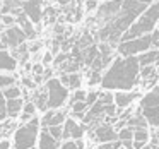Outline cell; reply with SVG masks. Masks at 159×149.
<instances>
[{
  "label": "cell",
  "instance_id": "6da1fadb",
  "mask_svg": "<svg viewBox=\"0 0 159 149\" xmlns=\"http://www.w3.org/2000/svg\"><path fill=\"white\" fill-rule=\"evenodd\" d=\"M139 65L137 55L118 57L113 60L111 67L101 77V86L104 89L130 91L139 84Z\"/></svg>",
  "mask_w": 159,
  "mask_h": 149
},
{
  "label": "cell",
  "instance_id": "7a4b0ae2",
  "mask_svg": "<svg viewBox=\"0 0 159 149\" xmlns=\"http://www.w3.org/2000/svg\"><path fill=\"white\" fill-rule=\"evenodd\" d=\"M147 7L145 4L139 0H123L120 11L116 12L113 19L99 28V36L104 41L110 43H120V38L125 31L132 26V22L140 16V12Z\"/></svg>",
  "mask_w": 159,
  "mask_h": 149
},
{
  "label": "cell",
  "instance_id": "3957f363",
  "mask_svg": "<svg viewBox=\"0 0 159 149\" xmlns=\"http://www.w3.org/2000/svg\"><path fill=\"white\" fill-rule=\"evenodd\" d=\"M157 21H159V0H154L151 5H147V7L140 12V16L132 22L130 28L121 35L120 41H125V40H132V38H137V36L152 33L156 29V26H157Z\"/></svg>",
  "mask_w": 159,
  "mask_h": 149
},
{
  "label": "cell",
  "instance_id": "277c9868",
  "mask_svg": "<svg viewBox=\"0 0 159 149\" xmlns=\"http://www.w3.org/2000/svg\"><path fill=\"white\" fill-rule=\"evenodd\" d=\"M38 135H39V120L31 117L28 122H24V125L16 128L14 149H29L33 146H36Z\"/></svg>",
  "mask_w": 159,
  "mask_h": 149
},
{
  "label": "cell",
  "instance_id": "5b68a950",
  "mask_svg": "<svg viewBox=\"0 0 159 149\" xmlns=\"http://www.w3.org/2000/svg\"><path fill=\"white\" fill-rule=\"evenodd\" d=\"M139 111L144 115L147 125L159 127V86H156L151 93H147L142 98Z\"/></svg>",
  "mask_w": 159,
  "mask_h": 149
},
{
  "label": "cell",
  "instance_id": "8992f818",
  "mask_svg": "<svg viewBox=\"0 0 159 149\" xmlns=\"http://www.w3.org/2000/svg\"><path fill=\"white\" fill-rule=\"evenodd\" d=\"M149 48H154L152 46V33H147V35H142V36H137V38L125 40V41L118 43V52L123 57L139 55V53L145 52Z\"/></svg>",
  "mask_w": 159,
  "mask_h": 149
},
{
  "label": "cell",
  "instance_id": "52a82bcc",
  "mask_svg": "<svg viewBox=\"0 0 159 149\" xmlns=\"http://www.w3.org/2000/svg\"><path fill=\"white\" fill-rule=\"evenodd\" d=\"M46 94H48V108H60L65 105L69 98V87L63 86L60 79L53 77L46 82Z\"/></svg>",
  "mask_w": 159,
  "mask_h": 149
},
{
  "label": "cell",
  "instance_id": "ba28073f",
  "mask_svg": "<svg viewBox=\"0 0 159 149\" xmlns=\"http://www.w3.org/2000/svg\"><path fill=\"white\" fill-rule=\"evenodd\" d=\"M121 2H123V0H110V2H104L101 7H98L96 21H98V24H99V28L104 26L110 19H113L115 16H116V12L120 11V7H121Z\"/></svg>",
  "mask_w": 159,
  "mask_h": 149
},
{
  "label": "cell",
  "instance_id": "9c48e42d",
  "mask_svg": "<svg viewBox=\"0 0 159 149\" xmlns=\"http://www.w3.org/2000/svg\"><path fill=\"white\" fill-rule=\"evenodd\" d=\"M93 139L98 142H111L118 139V132L111 123L103 122V123H98V127L93 130Z\"/></svg>",
  "mask_w": 159,
  "mask_h": 149
},
{
  "label": "cell",
  "instance_id": "30bf717a",
  "mask_svg": "<svg viewBox=\"0 0 159 149\" xmlns=\"http://www.w3.org/2000/svg\"><path fill=\"white\" fill-rule=\"evenodd\" d=\"M26 40L28 38H26L24 31H22L19 26H12V28H9L7 31L2 35V41H4V45L11 46V48H16V46L22 45Z\"/></svg>",
  "mask_w": 159,
  "mask_h": 149
},
{
  "label": "cell",
  "instance_id": "8fae6325",
  "mask_svg": "<svg viewBox=\"0 0 159 149\" xmlns=\"http://www.w3.org/2000/svg\"><path fill=\"white\" fill-rule=\"evenodd\" d=\"M84 128L82 125H79L74 118H65L63 120V135L62 139H72V141H75V139H80L84 135Z\"/></svg>",
  "mask_w": 159,
  "mask_h": 149
},
{
  "label": "cell",
  "instance_id": "7c38bea8",
  "mask_svg": "<svg viewBox=\"0 0 159 149\" xmlns=\"http://www.w3.org/2000/svg\"><path fill=\"white\" fill-rule=\"evenodd\" d=\"M22 12L33 22H39L41 21V0H26L22 4Z\"/></svg>",
  "mask_w": 159,
  "mask_h": 149
},
{
  "label": "cell",
  "instance_id": "4fadbf2b",
  "mask_svg": "<svg viewBox=\"0 0 159 149\" xmlns=\"http://www.w3.org/2000/svg\"><path fill=\"white\" fill-rule=\"evenodd\" d=\"M139 96L137 91H118V93L113 94V101L116 105V110H125L132 105V101Z\"/></svg>",
  "mask_w": 159,
  "mask_h": 149
},
{
  "label": "cell",
  "instance_id": "5bb4252c",
  "mask_svg": "<svg viewBox=\"0 0 159 149\" xmlns=\"http://www.w3.org/2000/svg\"><path fill=\"white\" fill-rule=\"evenodd\" d=\"M58 147H60L58 139L53 137L46 127H41V132L38 135V149H58Z\"/></svg>",
  "mask_w": 159,
  "mask_h": 149
},
{
  "label": "cell",
  "instance_id": "9a60e30c",
  "mask_svg": "<svg viewBox=\"0 0 159 149\" xmlns=\"http://www.w3.org/2000/svg\"><path fill=\"white\" fill-rule=\"evenodd\" d=\"M65 120V113L63 111H58V108H52L45 113V117L41 118V127H50V125H58V123H63Z\"/></svg>",
  "mask_w": 159,
  "mask_h": 149
},
{
  "label": "cell",
  "instance_id": "2e32d148",
  "mask_svg": "<svg viewBox=\"0 0 159 149\" xmlns=\"http://www.w3.org/2000/svg\"><path fill=\"white\" fill-rule=\"evenodd\" d=\"M22 98H12V100H5V110H7V117L17 118L22 111Z\"/></svg>",
  "mask_w": 159,
  "mask_h": 149
},
{
  "label": "cell",
  "instance_id": "e0dca14e",
  "mask_svg": "<svg viewBox=\"0 0 159 149\" xmlns=\"http://www.w3.org/2000/svg\"><path fill=\"white\" fill-rule=\"evenodd\" d=\"M157 57H159V50L157 48H149L145 52L139 53L137 55V62L140 67L144 65H151V63H156L157 62Z\"/></svg>",
  "mask_w": 159,
  "mask_h": 149
},
{
  "label": "cell",
  "instance_id": "ac0fdd59",
  "mask_svg": "<svg viewBox=\"0 0 159 149\" xmlns=\"http://www.w3.org/2000/svg\"><path fill=\"white\" fill-rule=\"evenodd\" d=\"M16 21L19 22V28L22 29V31H24V35H26V38H34V28H33V21L31 19L28 17V16L24 14V12H21V14H17V19H16Z\"/></svg>",
  "mask_w": 159,
  "mask_h": 149
},
{
  "label": "cell",
  "instance_id": "d6986e66",
  "mask_svg": "<svg viewBox=\"0 0 159 149\" xmlns=\"http://www.w3.org/2000/svg\"><path fill=\"white\" fill-rule=\"evenodd\" d=\"M17 67V60L11 55L9 52L0 50V70H16Z\"/></svg>",
  "mask_w": 159,
  "mask_h": 149
},
{
  "label": "cell",
  "instance_id": "ffe728a7",
  "mask_svg": "<svg viewBox=\"0 0 159 149\" xmlns=\"http://www.w3.org/2000/svg\"><path fill=\"white\" fill-rule=\"evenodd\" d=\"M125 123L130 128H147V122H145L144 115H142L140 111H139L137 115H130V118H128Z\"/></svg>",
  "mask_w": 159,
  "mask_h": 149
},
{
  "label": "cell",
  "instance_id": "44dd1931",
  "mask_svg": "<svg viewBox=\"0 0 159 149\" xmlns=\"http://www.w3.org/2000/svg\"><path fill=\"white\" fill-rule=\"evenodd\" d=\"M139 77H142L144 81H154L157 79L156 77V65L151 63V65H144L139 69Z\"/></svg>",
  "mask_w": 159,
  "mask_h": 149
},
{
  "label": "cell",
  "instance_id": "7402d4cb",
  "mask_svg": "<svg viewBox=\"0 0 159 149\" xmlns=\"http://www.w3.org/2000/svg\"><path fill=\"white\" fill-rule=\"evenodd\" d=\"M36 105L33 103V101H28V103H24L22 105V115H21V120L22 122H28L31 117H34V113H36Z\"/></svg>",
  "mask_w": 159,
  "mask_h": 149
},
{
  "label": "cell",
  "instance_id": "603a6c76",
  "mask_svg": "<svg viewBox=\"0 0 159 149\" xmlns=\"http://www.w3.org/2000/svg\"><path fill=\"white\" fill-rule=\"evenodd\" d=\"M33 103L36 105V108H39V110H43V111L48 110V94H46V91H45V93H38V94H36Z\"/></svg>",
  "mask_w": 159,
  "mask_h": 149
},
{
  "label": "cell",
  "instance_id": "cb8c5ba5",
  "mask_svg": "<svg viewBox=\"0 0 159 149\" xmlns=\"http://www.w3.org/2000/svg\"><path fill=\"white\" fill-rule=\"evenodd\" d=\"M98 53H99V52H98L96 46H89V48H86L82 52V62L87 63V65H89V63H93V60L98 57Z\"/></svg>",
  "mask_w": 159,
  "mask_h": 149
},
{
  "label": "cell",
  "instance_id": "d4e9b609",
  "mask_svg": "<svg viewBox=\"0 0 159 149\" xmlns=\"http://www.w3.org/2000/svg\"><path fill=\"white\" fill-rule=\"evenodd\" d=\"M4 98L5 100H12V98H21V94H22V91L19 89L16 84H12V86H9V87H4Z\"/></svg>",
  "mask_w": 159,
  "mask_h": 149
},
{
  "label": "cell",
  "instance_id": "484cf974",
  "mask_svg": "<svg viewBox=\"0 0 159 149\" xmlns=\"http://www.w3.org/2000/svg\"><path fill=\"white\" fill-rule=\"evenodd\" d=\"M116 132H118V139L120 141H130V139H134V130L130 127H121Z\"/></svg>",
  "mask_w": 159,
  "mask_h": 149
},
{
  "label": "cell",
  "instance_id": "4316f807",
  "mask_svg": "<svg viewBox=\"0 0 159 149\" xmlns=\"http://www.w3.org/2000/svg\"><path fill=\"white\" fill-rule=\"evenodd\" d=\"M132 130H134V141H142V142L149 141L147 128H132Z\"/></svg>",
  "mask_w": 159,
  "mask_h": 149
},
{
  "label": "cell",
  "instance_id": "83f0119b",
  "mask_svg": "<svg viewBox=\"0 0 159 149\" xmlns=\"http://www.w3.org/2000/svg\"><path fill=\"white\" fill-rule=\"evenodd\" d=\"M48 128V132L53 135L55 139H58V141H62V135H63V123H58V125H50V127H46Z\"/></svg>",
  "mask_w": 159,
  "mask_h": 149
},
{
  "label": "cell",
  "instance_id": "f1b7e54d",
  "mask_svg": "<svg viewBox=\"0 0 159 149\" xmlns=\"http://www.w3.org/2000/svg\"><path fill=\"white\" fill-rule=\"evenodd\" d=\"M16 84V76H2L0 74V89H4V87H9Z\"/></svg>",
  "mask_w": 159,
  "mask_h": 149
},
{
  "label": "cell",
  "instance_id": "f546056e",
  "mask_svg": "<svg viewBox=\"0 0 159 149\" xmlns=\"http://www.w3.org/2000/svg\"><path fill=\"white\" fill-rule=\"evenodd\" d=\"M121 146V141L116 139V141H111V142H101L96 149H118Z\"/></svg>",
  "mask_w": 159,
  "mask_h": 149
},
{
  "label": "cell",
  "instance_id": "4dcf8cb0",
  "mask_svg": "<svg viewBox=\"0 0 159 149\" xmlns=\"http://www.w3.org/2000/svg\"><path fill=\"white\" fill-rule=\"evenodd\" d=\"M82 100H86V91H80V87H79V89L74 91V94L70 96V101H69V103L74 105V103H77V101H82Z\"/></svg>",
  "mask_w": 159,
  "mask_h": 149
},
{
  "label": "cell",
  "instance_id": "1f68e13d",
  "mask_svg": "<svg viewBox=\"0 0 159 149\" xmlns=\"http://www.w3.org/2000/svg\"><path fill=\"white\" fill-rule=\"evenodd\" d=\"M7 118V110H5V98L4 93L0 91V122H4Z\"/></svg>",
  "mask_w": 159,
  "mask_h": 149
},
{
  "label": "cell",
  "instance_id": "d6a6232c",
  "mask_svg": "<svg viewBox=\"0 0 159 149\" xmlns=\"http://www.w3.org/2000/svg\"><path fill=\"white\" fill-rule=\"evenodd\" d=\"M101 70H93V74H91V79H89V84L91 86H94V84H99L101 82Z\"/></svg>",
  "mask_w": 159,
  "mask_h": 149
},
{
  "label": "cell",
  "instance_id": "836d02e7",
  "mask_svg": "<svg viewBox=\"0 0 159 149\" xmlns=\"http://www.w3.org/2000/svg\"><path fill=\"white\" fill-rule=\"evenodd\" d=\"M60 149H79V147L75 146V142H74L72 139H67L63 144H60Z\"/></svg>",
  "mask_w": 159,
  "mask_h": 149
},
{
  "label": "cell",
  "instance_id": "e575fe53",
  "mask_svg": "<svg viewBox=\"0 0 159 149\" xmlns=\"http://www.w3.org/2000/svg\"><path fill=\"white\" fill-rule=\"evenodd\" d=\"M2 22H4V24H7V26H11V24H14V22H16V19H14V16L4 14V16H2Z\"/></svg>",
  "mask_w": 159,
  "mask_h": 149
},
{
  "label": "cell",
  "instance_id": "d590c367",
  "mask_svg": "<svg viewBox=\"0 0 159 149\" xmlns=\"http://www.w3.org/2000/svg\"><path fill=\"white\" fill-rule=\"evenodd\" d=\"M31 69H33V72H34V76H41V74L45 72V69H43L41 63H34V65H33Z\"/></svg>",
  "mask_w": 159,
  "mask_h": 149
},
{
  "label": "cell",
  "instance_id": "8d00e7d4",
  "mask_svg": "<svg viewBox=\"0 0 159 149\" xmlns=\"http://www.w3.org/2000/svg\"><path fill=\"white\" fill-rule=\"evenodd\" d=\"M22 84H24L26 87H29V89H34L36 87V82L33 79H29V77H24V79H22Z\"/></svg>",
  "mask_w": 159,
  "mask_h": 149
},
{
  "label": "cell",
  "instance_id": "74e56055",
  "mask_svg": "<svg viewBox=\"0 0 159 149\" xmlns=\"http://www.w3.org/2000/svg\"><path fill=\"white\" fill-rule=\"evenodd\" d=\"M86 7L87 11H94V9H98V2L96 0H86Z\"/></svg>",
  "mask_w": 159,
  "mask_h": 149
},
{
  "label": "cell",
  "instance_id": "f35d334b",
  "mask_svg": "<svg viewBox=\"0 0 159 149\" xmlns=\"http://www.w3.org/2000/svg\"><path fill=\"white\" fill-rule=\"evenodd\" d=\"M121 146L125 149H134V139H130V141H121Z\"/></svg>",
  "mask_w": 159,
  "mask_h": 149
},
{
  "label": "cell",
  "instance_id": "ab89813d",
  "mask_svg": "<svg viewBox=\"0 0 159 149\" xmlns=\"http://www.w3.org/2000/svg\"><path fill=\"white\" fill-rule=\"evenodd\" d=\"M69 58V55H67V53H62V55H58L55 58V63H60V62H63V60H67Z\"/></svg>",
  "mask_w": 159,
  "mask_h": 149
},
{
  "label": "cell",
  "instance_id": "60d3db41",
  "mask_svg": "<svg viewBox=\"0 0 159 149\" xmlns=\"http://www.w3.org/2000/svg\"><path fill=\"white\" fill-rule=\"evenodd\" d=\"M0 149H11V142L9 141H0Z\"/></svg>",
  "mask_w": 159,
  "mask_h": 149
},
{
  "label": "cell",
  "instance_id": "b9f144b4",
  "mask_svg": "<svg viewBox=\"0 0 159 149\" xmlns=\"http://www.w3.org/2000/svg\"><path fill=\"white\" fill-rule=\"evenodd\" d=\"M74 142H75V146H77L79 149H84V141H82V137H80V139H75Z\"/></svg>",
  "mask_w": 159,
  "mask_h": 149
},
{
  "label": "cell",
  "instance_id": "7bdbcfd3",
  "mask_svg": "<svg viewBox=\"0 0 159 149\" xmlns=\"http://www.w3.org/2000/svg\"><path fill=\"white\" fill-rule=\"evenodd\" d=\"M144 144L145 142H142V141H134V149H140Z\"/></svg>",
  "mask_w": 159,
  "mask_h": 149
},
{
  "label": "cell",
  "instance_id": "ee69618b",
  "mask_svg": "<svg viewBox=\"0 0 159 149\" xmlns=\"http://www.w3.org/2000/svg\"><path fill=\"white\" fill-rule=\"evenodd\" d=\"M52 53H46V55H45V58H43V62H45V63H50V62H52Z\"/></svg>",
  "mask_w": 159,
  "mask_h": 149
},
{
  "label": "cell",
  "instance_id": "f6af8a7d",
  "mask_svg": "<svg viewBox=\"0 0 159 149\" xmlns=\"http://www.w3.org/2000/svg\"><path fill=\"white\" fill-rule=\"evenodd\" d=\"M55 31L58 33V35H60V33H63V26H60V24H58V26L55 28Z\"/></svg>",
  "mask_w": 159,
  "mask_h": 149
},
{
  "label": "cell",
  "instance_id": "bcb514c9",
  "mask_svg": "<svg viewBox=\"0 0 159 149\" xmlns=\"http://www.w3.org/2000/svg\"><path fill=\"white\" fill-rule=\"evenodd\" d=\"M139 2H142V4H145V5H151L154 0H139Z\"/></svg>",
  "mask_w": 159,
  "mask_h": 149
},
{
  "label": "cell",
  "instance_id": "7dc6e473",
  "mask_svg": "<svg viewBox=\"0 0 159 149\" xmlns=\"http://www.w3.org/2000/svg\"><path fill=\"white\" fill-rule=\"evenodd\" d=\"M57 2H58L60 5H67V4L70 2V0H57Z\"/></svg>",
  "mask_w": 159,
  "mask_h": 149
},
{
  "label": "cell",
  "instance_id": "c3c4849f",
  "mask_svg": "<svg viewBox=\"0 0 159 149\" xmlns=\"http://www.w3.org/2000/svg\"><path fill=\"white\" fill-rule=\"evenodd\" d=\"M140 149H152V146H147V144H144V146H142Z\"/></svg>",
  "mask_w": 159,
  "mask_h": 149
},
{
  "label": "cell",
  "instance_id": "681fc988",
  "mask_svg": "<svg viewBox=\"0 0 159 149\" xmlns=\"http://www.w3.org/2000/svg\"><path fill=\"white\" fill-rule=\"evenodd\" d=\"M156 77H157V81H159V67L156 69Z\"/></svg>",
  "mask_w": 159,
  "mask_h": 149
},
{
  "label": "cell",
  "instance_id": "f907efd6",
  "mask_svg": "<svg viewBox=\"0 0 159 149\" xmlns=\"http://www.w3.org/2000/svg\"><path fill=\"white\" fill-rule=\"evenodd\" d=\"M29 149H38V147H34V146H33V147H29Z\"/></svg>",
  "mask_w": 159,
  "mask_h": 149
},
{
  "label": "cell",
  "instance_id": "816d5d0a",
  "mask_svg": "<svg viewBox=\"0 0 159 149\" xmlns=\"http://www.w3.org/2000/svg\"><path fill=\"white\" fill-rule=\"evenodd\" d=\"M157 29H159V21H157Z\"/></svg>",
  "mask_w": 159,
  "mask_h": 149
},
{
  "label": "cell",
  "instance_id": "f5cc1de1",
  "mask_svg": "<svg viewBox=\"0 0 159 149\" xmlns=\"http://www.w3.org/2000/svg\"><path fill=\"white\" fill-rule=\"evenodd\" d=\"M157 50H159V46H157Z\"/></svg>",
  "mask_w": 159,
  "mask_h": 149
}]
</instances>
